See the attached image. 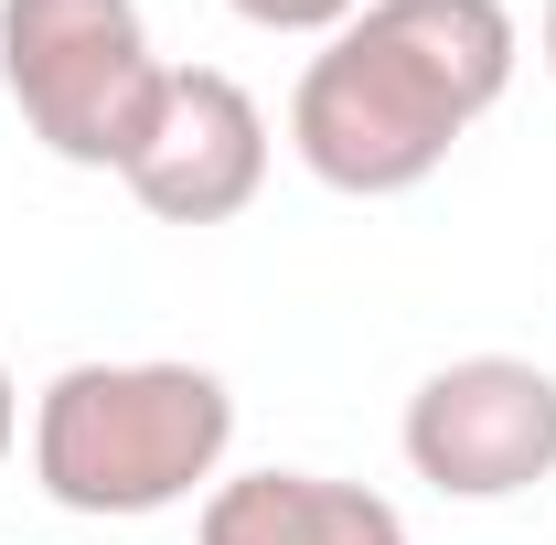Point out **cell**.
Listing matches in <instances>:
<instances>
[{
  "mask_svg": "<svg viewBox=\"0 0 556 545\" xmlns=\"http://www.w3.org/2000/svg\"><path fill=\"white\" fill-rule=\"evenodd\" d=\"M525 22L503 0H364L289 86V150L321 193L396 204L503 107Z\"/></svg>",
  "mask_w": 556,
  "mask_h": 545,
  "instance_id": "1",
  "label": "cell"
},
{
  "mask_svg": "<svg viewBox=\"0 0 556 545\" xmlns=\"http://www.w3.org/2000/svg\"><path fill=\"white\" fill-rule=\"evenodd\" d=\"M236 449V385L214 364H65L33 396V481L54 514L86 524H150L225 481Z\"/></svg>",
  "mask_w": 556,
  "mask_h": 545,
  "instance_id": "2",
  "label": "cell"
},
{
  "mask_svg": "<svg viewBox=\"0 0 556 545\" xmlns=\"http://www.w3.org/2000/svg\"><path fill=\"white\" fill-rule=\"evenodd\" d=\"M0 86L65 172H129L172 65L139 0H0Z\"/></svg>",
  "mask_w": 556,
  "mask_h": 545,
  "instance_id": "3",
  "label": "cell"
},
{
  "mask_svg": "<svg viewBox=\"0 0 556 545\" xmlns=\"http://www.w3.org/2000/svg\"><path fill=\"white\" fill-rule=\"evenodd\" d=\"M396 449L439 503H514L556 481V375L525 353H460L439 375H417Z\"/></svg>",
  "mask_w": 556,
  "mask_h": 545,
  "instance_id": "4",
  "label": "cell"
},
{
  "mask_svg": "<svg viewBox=\"0 0 556 545\" xmlns=\"http://www.w3.org/2000/svg\"><path fill=\"white\" fill-rule=\"evenodd\" d=\"M118 182L161 225H236L268 193V107L225 65H172L161 107H150V139L129 150Z\"/></svg>",
  "mask_w": 556,
  "mask_h": 545,
  "instance_id": "5",
  "label": "cell"
},
{
  "mask_svg": "<svg viewBox=\"0 0 556 545\" xmlns=\"http://www.w3.org/2000/svg\"><path fill=\"white\" fill-rule=\"evenodd\" d=\"M193 545H407V514L332 471H225L193 514Z\"/></svg>",
  "mask_w": 556,
  "mask_h": 545,
  "instance_id": "6",
  "label": "cell"
},
{
  "mask_svg": "<svg viewBox=\"0 0 556 545\" xmlns=\"http://www.w3.org/2000/svg\"><path fill=\"white\" fill-rule=\"evenodd\" d=\"M236 22H257V33H300V43H332L364 0H225Z\"/></svg>",
  "mask_w": 556,
  "mask_h": 545,
  "instance_id": "7",
  "label": "cell"
},
{
  "mask_svg": "<svg viewBox=\"0 0 556 545\" xmlns=\"http://www.w3.org/2000/svg\"><path fill=\"white\" fill-rule=\"evenodd\" d=\"M11 449H22V385H11V364H0V471H11Z\"/></svg>",
  "mask_w": 556,
  "mask_h": 545,
  "instance_id": "8",
  "label": "cell"
},
{
  "mask_svg": "<svg viewBox=\"0 0 556 545\" xmlns=\"http://www.w3.org/2000/svg\"><path fill=\"white\" fill-rule=\"evenodd\" d=\"M535 54H546V75H556V0L535 11Z\"/></svg>",
  "mask_w": 556,
  "mask_h": 545,
  "instance_id": "9",
  "label": "cell"
}]
</instances>
